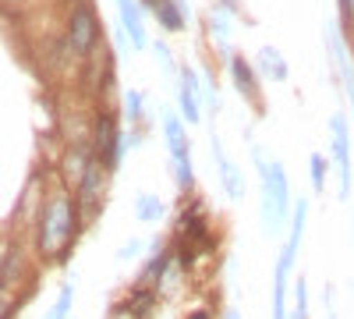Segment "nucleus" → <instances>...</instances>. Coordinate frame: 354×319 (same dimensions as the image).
Returning a JSON list of instances; mask_svg holds the SVG:
<instances>
[{
  "label": "nucleus",
  "mask_w": 354,
  "mask_h": 319,
  "mask_svg": "<svg viewBox=\"0 0 354 319\" xmlns=\"http://www.w3.org/2000/svg\"><path fill=\"white\" fill-rule=\"evenodd\" d=\"M255 163H259V178H262V224L270 235H280L287 213H290V185L287 174L280 167V160H266V153L255 146L252 149Z\"/></svg>",
  "instance_id": "nucleus-1"
},
{
  "label": "nucleus",
  "mask_w": 354,
  "mask_h": 319,
  "mask_svg": "<svg viewBox=\"0 0 354 319\" xmlns=\"http://www.w3.org/2000/svg\"><path fill=\"white\" fill-rule=\"evenodd\" d=\"M75 199L57 192L50 195V202L43 206L39 217V252L53 255V252H68V241L75 238Z\"/></svg>",
  "instance_id": "nucleus-2"
},
{
  "label": "nucleus",
  "mask_w": 354,
  "mask_h": 319,
  "mask_svg": "<svg viewBox=\"0 0 354 319\" xmlns=\"http://www.w3.org/2000/svg\"><path fill=\"white\" fill-rule=\"evenodd\" d=\"M305 217H308V202L298 199V210H294V220H290V235L280 248V259H277V280H273V319H287V280H290V266H294V255H298V245H301V235H305Z\"/></svg>",
  "instance_id": "nucleus-3"
},
{
  "label": "nucleus",
  "mask_w": 354,
  "mask_h": 319,
  "mask_svg": "<svg viewBox=\"0 0 354 319\" xmlns=\"http://www.w3.org/2000/svg\"><path fill=\"white\" fill-rule=\"evenodd\" d=\"M163 135H167V153L174 163V181L181 192L195 188V170H192V149L185 135V118L177 110H163Z\"/></svg>",
  "instance_id": "nucleus-4"
},
{
  "label": "nucleus",
  "mask_w": 354,
  "mask_h": 319,
  "mask_svg": "<svg viewBox=\"0 0 354 319\" xmlns=\"http://www.w3.org/2000/svg\"><path fill=\"white\" fill-rule=\"evenodd\" d=\"M68 43L78 57H88L100 43V18L88 0H75L71 15H68Z\"/></svg>",
  "instance_id": "nucleus-5"
},
{
  "label": "nucleus",
  "mask_w": 354,
  "mask_h": 319,
  "mask_svg": "<svg viewBox=\"0 0 354 319\" xmlns=\"http://www.w3.org/2000/svg\"><path fill=\"white\" fill-rule=\"evenodd\" d=\"M121 153H124V135L117 131L113 113L110 110H100L96 113V131H93V160H100L106 170H117Z\"/></svg>",
  "instance_id": "nucleus-6"
},
{
  "label": "nucleus",
  "mask_w": 354,
  "mask_h": 319,
  "mask_svg": "<svg viewBox=\"0 0 354 319\" xmlns=\"http://www.w3.org/2000/svg\"><path fill=\"white\" fill-rule=\"evenodd\" d=\"M330 135H333V163H337V192L347 202L351 199V135H347V118L333 113L330 118Z\"/></svg>",
  "instance_id": "nucleus-7"
},
{
  "label": "nucleus",
  "mask_w": 354,
  "mask_h": 319,
  "mask_svg": "<svg viewBox=\"0 0 354 319\" xmlns=\"http://www.w3.org/2000/svg\"><path fill=\"white\" fill-rule=\"evenodd\" d=\"M326 43H330V57H333V64L340 68V78H344V89H347V100L354 103V61H351V50L344 46L340 33H337V25L326 21Z\"/></svg>",
  "instance_id": "nucleus-8"
},
{
  "label": "nucleus",
  "mask_w": 354,
  "mask_h": 319,
  "mask_svg": "<svg viewBox=\"0 0 354 319\" xmlns=\"http://www.w3.org/2000/svg\"><path fill=\"white\" fill-rule=\"evenodd\" d=\"M198 75L192 68L181 71V85H177V113L185 118V125H195L202 118V110H198Z\"/></svg>",
  "instance_id": "nucleus-9"
},
{
  "label": "nucleus",
  "mask_w": 354,
  "mask_h": 319,
  "mask_svg": "<svg viewBox=\"0 0 354 319\" xmlns=\"http://www.w3.org/2000/svg\"><path fill=\"white\" fill-rule=\"evenodd\" d=\"M117 15H121V28H124V36L131 39L135 50H145V46H149V39H145V25H142V8H138V0H117Z\"/></svg>",
  "instance_id": "nucleus-10"
},
{
  "label": "nucleus",
  "mask_w": 354,
  "mask_h": 319,
  "mask_svg": "<svg viewBox=\"0 0 354 319\" xmlns=\"http://www.w3.org/2000/svg\"><path fill=\"white\" fill-rule=\"evenodd\" d=\"M227 68H230L234 89L241 93V100H248V103H259V82H255V71H252V64L245 61L241 53H230V57H227Z\"/></svg>",
  "instance_id": "nucleus-11"
},
{
  "label": "nucleus",
  "mask_w": 354,
  "mask_h": 319,
  "mask_svg": "<svg viewBox=\"0 0 354 319\" xmlns=\"http://www.w3.org/2000/svg\"><path fill=\"white\" fill-rule=\"evenodd\" d=\"M213 156H216V163H220V178H223L227 195H230V199H245V178H241L238 163H234V160L223 153V146H220L216 135H213Z\"/></svg>",
  "instance_id": "nucleus-12"
},
{
  "label": "nucleus",
  "mask_w": 354,
  "mask_h": 319,
  "mask_svg": "<svg viewBox=\"0 0 354 319\" xmlns=\"http://www.w3.org/2000/svg\"><path fill=\"white\" fill-rule=\"evenodd\" d=\"M259 68H262V75H270V82H287V75H290L283 53L277 46H262L259 50Z\"/></svg>",
  "instance_id": "nucleus-13"
},
{
  "label": "nucleus",
  "mask_w": 354,
  "mask_h": 319,
  "mask_svg": "<svg viewBox=\"0 0 354 319\" xmlns=\"http://www.w3.org/2000/svg\"><path fill=\"white\" fill-rule=\"evenodd\" d=\"M124 309H128L131 319H149L153 309H156V291L153 287H135V291L128 295V302H124Z\"/></svg>",
  "instance_id": "nucleus-14"
},
{
  "label": "nucleus",
  "mask_w": 354,
  "mask_h": 319,
  "mask_svg": "<svg viewBox=\"0 0 354 319\" xmlns=\"http://www.w3.org/2000/svg\"><path fill=\"white\" fill-rule=\"evenodd\" d=\"M156 255L145 263V270L138 273V287H153L156 280H163L167 277V263H170V252L167 248H153Z\"/></svg>",
  "instance_id": "nucleus-15"
},
{
  "label": "nucleus",
  "mask_w": 354,
  "mask_h": 319,
  "mask_svg": "<svg viewBox=\"0 0 354 319\" xmlns=\"http://www.w3.org/2000/svg\"><path fill=\"white\" fill-rule=\"evenodd\" d=\"M103 163L100 160H93L88 163V170H85V178H82V185H78V199H82V206H93L96 202V188H100V181H103Z\"/></svg>",
  "instance_id": "nucleus-16"
},
{
  "label": "nucleus",
  "mask_w": 354,
  "mask_h": 319,
  "mask_svg": "<svg viewBox=\"0 0 354 319\" xmlns=\"http://www.w3.org/2000/svg\"><path fill=\"white\" fill-rule=\"evenodd\" d=\"M163 217V202L153 195V192H142L138 199H135V220L138 224H156Z\"/></svg>",
  "instance_id": "nucleus-17"
},
{
  "label": "nucleus",
  "mask_w": 354,
  "mask_h": 319,
  "mask_svg": "<svg viewBox=\"0 0 354 319\" xmlns=\"http://www.w3.org/2000/svg\"><path fill=\"white\" fill-rule=\"evenodd\" d=\"M230 15H234V11H227V8H213V11H209V33H213L223 46H227V36H230Z\"/></svg>",
  "instance_id": "nucleus-18"
},
{
  "label": "nucleus",
  "mask_w": 354,
  "mask_h": 319,
  "mask_svg": "<svg viewBox=\"0 0 354 319\" xmlns=\"http://www.w3.org/2000/svg\"><path fill=\"white\" fill-rule=\"evenodd\" d=\"M71 302H75V284L68 280V284L61 287V295H57L53 309L46 312V319H68V312H71Z\"/></svg>",
  "instance_id": "nucleus-19"
},
{
  "label": "nucleus",
  "mask_w": 354,
  "mask_h": 319,
  "mask_svg": "<svg viewBox=\"0 0 354 319\" xmlns=\"http://www.w3.org/2000/svg\"><path fill=\"white\" fill-rule=\"evenodd\" d=\"M312 188L315 192H322V188H326V156H322V153H312Z\"/></svg>",
  "instance_id": "nucleus-20"
},
{
  "label": "nucleus",
  "mask_w": 354,
  "mask_h": 319,
  "mask_svg": "<svg viewBox=\"0 0 354 319\" xmlns=\"http://www.w3.org/2000/svg\"><path fill=\"white\" fill-rule=\"evenodd\" d=\"M124 107H128V121H142V93L138 89H128Z\"/></svg>",
  "instance_id": "nucleus-21"
},
{
  "label": "nucleus",
  "mask_w": 354,
  "mask_h": 319,
  "mask_svg": "<svg viewBox=\"0 0 354 319\" xmlns=\"http://www.w3.org/2000/svg\"><path fill=\"white\" fill-rule=\"evenodd\" d=\"M294 319H308V291H305V280H298V309H294Z\"/></svg>",
  "instance_id": "nucleus-22"
},
{
  "label": "nucleus",
  "mask_w": 354,
  "mask_h": 319,
  "mask_svg": "<svg viewBox=\"0 0 354 319\" xmlns=\"http://www.w3.org/2000/svg\"><path fill=\"white\" fill-rule=\"evenodd\" d=\"M138 248H142V241H135V238H131L121 252H117V259H121V263H124V259H135V255H138Z\"/></svg>",
  "instance_id": "nucleus-23"
},
{
  "label": "nucleus",
  "mask_w": 354,
  "mask_h": 319,
  "mask_svg": "<svg viewBox=\"0 0 354 319\" xmlns=\"http://www.w3.org/2000/svg\"><path fill=\"white\" fill-rule=\"evenodd\" d=\"M156 57H160V64H163L167 71H174V61H170V50H167L163 43H156Z\"/></svg>",
  "instance_id": "nucleus-24"
},
{
  "label": "nucleus",
  "mask_w": 354,
  "mask_h": 319,
  "mask_svg": "<svg viewBox=\"0 0 354 319\" xmlns=\"http://www.w3.org/2000/svg\"><path fill=\"white\" fill-rule=\"evenodd\" d=\"M223 319H241V312H238V309H227V312H223Z\"/></svg>",
  "instance_id": "nucleus-25"
},
{
  "label": "nucleus",
  "mask_w": 354,
  "mask_h": 319,
  "mask_svg": "<svg viewBox=\"0 0 354 319\" xmlns=\"http://www.w3.org/2000/svg\"><path fill=\"white\" fill-rule=\"evenodd\" d=\"M188 319H209V316H205V312H202V309H198V312H192V316H188Z\"/></svg>",
  "instance_id": "nucleus-26"
},
{
  "label": "nucleus",
  "mask_w": 354,
  "mask_h": 319,
  "mask_svg": "<svg viewBox=\"0 0 354 319\" xmlns=\"http://www.w3.org/2000/svg\"><path fill=\"white\" fill-rule=\"evenodd\" d=\"M351 4H354V0H351Z\"/></svg>",
  "instance_id": "nucleus-27"
}]
</instances>
